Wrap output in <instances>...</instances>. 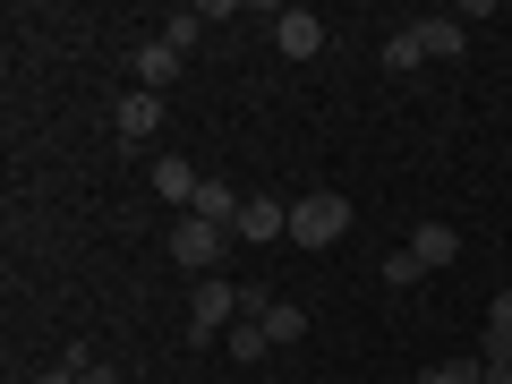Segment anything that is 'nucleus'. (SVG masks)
<instances>
[{
    "label": "nucleus",
    "mask_w": 512,
    "mask_h": 384,
    "mask_svg": "<svg viewBox=\"0 0 512 384\" xmlns=\"http://www.w3.org/2000/svg\"><path fill=\"white\" fill-rule=\"evenodd\" d=\"M478 376H487V359H436L419 384H478Z\"/></svg>",
    "instance_id": "nucleus-16"
},
{
    "label": "nucleus",
    "mask_w": 512,
    "mask_h": 384,
    "mask_svg": "<svg viewBox=\"0 0 512 384\" xmlns=\"http://www.w3.org/2000/svg\"><path fill=\"white\" fill-rule=\"evenodd\" d=\"M350 231V197L316 188V197H291V248H333Z\"/></svg>",
    "instance_id": "nucleus-2"
},
{
    "label": "nucleus",
    "mask_w": 512,
    "mask_h": 384,
    "mask_svg": "<svg viewBox=\"0 0 512 384\" xmlns=\"http://www.w3.org/2000/svg\"><path fill=\"white\" fill-rule=\"evenodd\" d=\"M239 316H248V282L205 274L197 291H188V342H214V333H231Z\"/></svg>",
    "instance_id": "nucleus-1"
},
{
    "label": "nucleus",
    "mask_w": 512,
    "mask_h": 384,
    "mask_svg": "<svg viewBox=\"0 0 512 384\" xmlns=\"http://www.w3.org/2000/svg\"><path fill=\"white\" fill-rule=\"evenodd\" d=\"M180 60H188V52H171L163 35H146V43H137V86H146V94H163L171 77H180Z\"/></svg>",
    "instance_id": "nucleus-10"
},
{
    "label": "nucleus",
    "mask_w": 512,
    "mask_h": 384,
    "mask_svg": "<svg viewBox=\"0 0 512 384\" xmlns=\"http://www.w3.org/2000/svg\"><path fill=\"white\" fill-rule=\"evenodd\" d=\"M239 205H248V197H239L231 180H205V188H197V205H188V214H205V222H222V231H239Z\"/></svg>",
    "instance_id": "nucleus-12"
},
{
    "label": "nucleus",
    "mask_w": 512,
    "mask_h": 384,
    "mask_svg": "<svg viewBox=\"0 0 512 384\" xmlns=\"http://www.w3.org/2000/svg\"><path fill=\"white\" fill-rule=\"evenodd\" d=\"M111 128H120L128 146H154V137H163V94H120V103H111Z\"/></svg>",
    "instance_id": "nucleus-5"
},
{
    "label": "nucleus",
    "mask_w": 512,
    "mask_h": 384,
    "mask_svg": "<svg viewBox=\"0 0 512 384\" xmlns=\"http://www.w3.org/2000/svg\"><path fill=\"white\" fill-rule=\"evenodd\" d=\"M410 256H419V274H444V265H461V231L453 222H419L410 231Z\"/></svg>",
    "instance_id": "nucleus-7"
},
{
    "label": "nucleus",
    "mask_w": 512,
    "mask_h": 384,
    "mask_svg": "<svg viewBox=\"0 0 512 384\" xmlns=\"http://www.w3.org/2000/svg\"><path fill=\"white\" fill-rule=\"evenodd\" d=\"M419 52L427 60H461L470 52V26H461L453 9H436V18H419Z\"/></svg>",
    "instance_id": "nucleus-9"
},
{
    "label": "nucleus",
    "mask_w": 512,
    "mask_h": 384,
    "mask_svg": "<svg viewBox=\"0 0 512 384\" xmlns=\"http://www.w3.org/2000/svg\"><path fill=\"white\" fill-rule=\"evenodd\" d=\"M274 52L282 60H316L325 52V18H316V9H274Z\"/></svg>",
    "instance_id": "nucleus-4"
},
{
    "label": "nucleus",
    "mask_w": 512,
    "mask_h": 384,
    "mask_svg": "<svg viewBox=\"0 0 512 384\" xmlns=\"http://www.w3.org/2000/svg\"><path fill=\"white\" fill-rule=\"evenodd\" d=\"M222 248H231V231H222V222H205V214H180V222H171V265H188L197 282L222 265Z\"/></svg>",
    "instance_id": "nucleus-3"
},
{
    "label": "nucleus",
    "mask_w": 512,
    "mask_h": 384,
    "mask_svg": "<svg viewBox=\"0 0 512 384\" xmlns=\"http://www.w3.org/2000/svg\"><path fill=\"white\" fill-rule=\"evenodd\" d=\"M35 384H77V359H60V367H35Z\"/></svg>",
    "instance_id": "nucleus-19"
},
{
    "label": "nucleus",
    "mask_w": 512,
    "mask_h": 384,
    "mask_svg": "<svg viewBox=\"0 0 512 384\" xmlns=\"http://www.w3.org/2000/svg\"><path fill=\"white\" fill-rule=\"evenodd\" d=\"M384 282H393V291H410V282H419V256L393 248V256H384Z\"/></svg>",
    "instance_id": "nucleus-17"
},
{
    "label": "nucleus",
    "mask_w": 512,
    "mask_h": 384,
    "mask_svg": "<svg viewBox=\"0 0 512 384\" xmlns=\"http://www.w3.org/2000/svg\"><path fill=\"white\" fill-rule=\"evenodd\" d=\"M205 26H214L205 9H171V18H163V43H171V52H197V43H205Z\"/></svg>",
    "instance_id": "nucleus-14"
},
{
    "label": "nucleus",
    "mask_w": 512,
    "mask_h": 384,
    "mask_svg": "<svg viewBox=\"0 0 512 384\" xmlns=\"http://www.w3.org/2000/svg\"><path fill=\"white\" fill-rule=\"evenodd\" d=\"M376 60H384L393 77H402V69H419V60H427V52H419V26H402V35H384V52H376Z\"/></svg>",
    "instance_id": "nucleus-15"
},
{
    "label": "nucleus",
    "mask_w": 512,
    "mask_h": 384,
    "mask_svg": "<svg viewBox=\"0 0 512 384\" xmlns=\"http://www.w3.org/2000/svg\"><path fill=\"white\" fill-rule=\"evenodd\" d=\"M69 359H77V384H120V367H103L94 350H69Z\"/></svg>",
    "instance_id": "nucleus-18"
},
{
    "label": "nucleus",
    "mask_w": 512,
    "mask_h": 384,
    "mask_svg": "<svg viewBox=\"0 0 512 384\" xmlns=\"http://www.w3.org/2000/svg\"><path fill=\"white\" fill-rule=\"evenodd\" d=\"M197 188H205L197 163H180V154H154V197H171V205L188 214V205H197Z\"/></svg>",
    "instance_id": "nucleus-8"
},
{
    "label": "nucleus",
    "mask_w": 512,
    "mask_h": 384,
    "mask_svg": "<svg viewBox=\"0 0 512 384\" xmlns=\"http://www.w3.org/2000/svg\"><path fill=\"white\" fill-rule=\"evenodd\" d=\"M222 350H231L239 367H256V359H265V350H274V342H265V325H256V316H239V325L222 333Z\"/></svg>",
    "instance_id": "nucleus-13"
},
{
    "label": "nucleus",
    "mask_w": 512,
    "mask_h": 384,
    "mask_svg": "<svg viewBox=\"0 0 512 384\" xmlns=\"http://www.w3.org/2000/svg\"><path fill=\"white\" fill-rule=\"evenodd\" d=\"M231 239H248V248H274V239H291V205L282 197H248L239 205V231Z\"/></svg>",
    "instance_id": "nucleus-6"
},
{
    "label": "nucleus",
    "mask_w": 512,
    "mask_h": 384,
    "mask_svg": "<svg viewBox=\"0 0 512 384\" xmlns=\"http://www.w3.org/2000/svg\"><path fill=\"white\" fill-rule=\"evenodd\" d=\"M256 325H265V342H274V350H299V342H308V308H299V299H274Z\"/></svg>",
    "instance_id": "nucleus-11"
}]
</instances>
